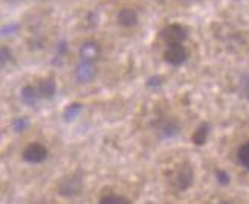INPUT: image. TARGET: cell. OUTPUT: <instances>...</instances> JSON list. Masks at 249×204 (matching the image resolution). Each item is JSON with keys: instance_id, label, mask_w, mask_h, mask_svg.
Returning a JSON list of instances; mask_svg holds the SVG:
<instances>
[{"instance_id": "cell-20", "label": "cell", "mask_w": 249, "mask_h": 204, "mask_svg": "<svg viewBox=\"0 0 249 204\" xmlns=\"http://www.w3.org/2000/svg\"><path fill=\"white\" fill-rule=\"evenodd\" d=\"M215 177H217V180H219V183H222V185H228L230 183V175L225 173V171H222V169H219V171H215Z\"/></svg>"}, {"instance_id": "cell-18", "label": "cell", "mask_w": 249, "mask_h": 204, "mask_svg": "<svg viewBox=\"0 0 249 204\" xmlns=\"http://www.w3.org/2000/svg\"><path fill=\"white\" fill-rule=\"evenodd\" d=\"M20 29V25L18 23H8V25H3L2 26V35L3 37H8V35H14L17 34V31Z\"/></svg>"}, {"instance_id": "cell-2", "label": "cell", "mask_w": 249, "mask_h": 204, "mask_svg": "<svg viewBox=\"0 0 249 204\" xmlns=\"http://www.w3.org/2000/svg\"><path fill=\"white\" fill-rule=\"evenodd\" d=\"M188 37L187 28H183L179 23H171L167 25L164 29L160 31V38L165 41V45H183V41Z\"/></svg>"}, {"instance_id": "cell-3", "label": "cell", "mask_w": 249, "mask_h": 204, "mask_svg": "<svg viewBox=\"0 0 249 204\" xmlns=\"http://www.w3.org/2000/svg\"><path fill=\"white\" fill-rule=\"evenodd\" d=\"M164 58L171 66H182L188 60V50L183 45H170L164 52Z\"/></svg>"}, {"instance_id": "cell-6", "label": "cell", "mask_w": 249, "mask_h": 204, "mask_svg": "<svg viewBox=\"0 0 249 204\" xmlns=\"http://www.w3.org/2000/svg\"><path fill=\"white\" fill-rule=\"evenodd\" d=\"M100 52H101V47L98 43L93 40H88V41H84L80 47V58H81V61L93 63L96 58H98Z\"/></svg>"}, {"instance_id": "cell-15", "label": "cell", "mask_w": 249, "mask_h": 204, "mask_svg": "<svg viewBox=\"0 0 249 204\" xmlns=\"http://www.w3.org/2000/svg\"><path fill=\"white\" fill-rule=\"evenodd\" d=\"M239 162L249 171V141L243 143L239 149Z\"/></svg>"}, {"instance_id": "cell-5", "label": "cell", "mask_w": 249, "mask_h": 204, "mask_svg": "<svg viewBox=\"0 0 249 204\" xmlns=\"http://www.w3.org/2000/svg\"><path fill=\"white\" fill-rule=\"evenodd\" d=\"M46 157H48V148L38 142L28 145L23 151V158L29 163H41L45 162Z\"/></svg>"}, {"instance_id": "cell-12", "label": "cell", "mask_w": 249, "mask_h": 204, "mask_svg": "<svg viewBox=\"0 0 249 204\" xmlns=\"http://www.w3.org/2000/svg\"><path fill=\"white\" fill-rule=\"evenodd\" d=\"M208 134H210V125L208 124H202L197 130L194 131V134L191 136V141H193L194 145L202 146V145H205V142H207Z\"/></svg>"}, {"instance_id": "cell-4", "label": "cell", "mask_w": 249, "mask_h": 204, "mask_svg": "<svg viewBox=\"0 0 249 204\" xmlns=\"http://www.w3.org/2000/svg\"><path fill=\"white\" fill-rule=\"evenodd\" d=\"M81 188L83 181L78 175H68L58 183V194L63 197H75L80 194Z\"/></svg>"}, {"instance_id": "cell-7", "label": "cell", "mask_w": 249, "mask_h": 204, "mask_svg": "<svg viewBox=\"0 0 249 204\" xmlns=\"http://www.w3.org/2000/svg\"><path fill=\"white\" fill-rule=\"evenodd\" d=\"M75 78L78 82H90L95 78V67L90 61H80L75 69Z\"/></svg>"}, {"instance_id": "cell-17", "label": "cell", "mask_w": 249, "mask_h": 204, "mask_svg": "<svg viewBox=\"0 0 249 204\" xmlns=\"http://www.w3.org/2000/svg\"><path fill=\"white\" fill-rule=\"evenodd\" d=\"M100 204H128V203L125 198H123L120 195H107L100 201Z\"/></svg>"}, {"instance_id": "cell-1", "label": "cell", "mask_w": 249, "mask_h": 204, "mask_svg": "<svg viewBox=\"0 0 249 204\" xmlns=\"http://www.w3.org/2000/svg\"><path fill=\"white\" fill-rule=\"evenodd\" d=\"M193 180H194V171L188 162L176 166L171 171V174L168 175V181H170L171 188L178 192L187 190L193 185Z\"/></svg>"}, {"instance_id": "cell-9", "label": "cell", "mask_w": 249, "mask_h": 204, "mask_svg": "<svg viewBox=\"0 0 249 204\" xmlns=\"http://www.w3.org/2000/svg\"><path fill=\"white\" fill-rule=\"evenodd\" d=\"M20 98H21V102L23 104H26L29 107H36L40 102L41 94H40L38 89H36L34 85H26V87L21 89Z\"/></svg>"}, {"instance_id": "cell-8", "label": "cell", "mask_w": 249, "mask_h": 204, "mask_svg": "<svg viewBox=\"0 0 249 204\" xmlns=\"http://www.w3.org/2000/svg\"><path fill=\"white\" fill-rule=\"evenodd\" d=\"M118 23H120L121 26H124V28H133V26H136L138 25V20H139V17H138V13L135 9H132V8H123L120 13H118Z\"/></svg>"}, {"instance_id": "cell-13", "label": "cell", "mask_w": 249, "mask_h": 204, "mask_svg": "<svg viewBox=\"0 0 249 204\" xmlns=\"http://www.w3.org/2000/svg\"><path fill=\"white\" fill-rule=\"evenodd\" d=\"M81 110H83V105L80 102L69 104L66 109H64V111H63V119L66 121V122H72V121H75L80 116Z\"/></svg>"}, {"instance_id": "cell-14", "label": "cell", "mask_w": 249, "mask_h": 204, "mask_svg": "<svg viewBox=\"0 0 249 204\" xmlns=\"http://www.w3.org/2000/svg\"><path fill=\"white\" fill-rule=\"evenodd\" d=\"M239 93L242 98L249 101V70L242 75L240 82H239Z\"/></svg>"}, {"instance_id": "cell-22", "label": "cell", "mask_w": 249, "mask_h": 204, "mask_svg": "<svg viewBox=\"0 0 249 204\" xmlns=\"http://www.w3.org/2000/svg\"><path fill=\"white\" fill-rule=\"evenodd\" d=\"M68 50V46H66V41H61L60 45H58V47H57V55L58 57H61L64 52Z\"/></svg>"}, {"instance_id": "cell-11", "label": "cell", "mask_w": 249, "mask_h": 204, "mask_svg": "<svg viewBox=\"0 0 249 204\" xmlns=\"http://www.w3.org/2000/svg\"><path fill=\"white\" fill-rule=\"evenodd\" d=\"M38 92L41 94V98H46V99H51L53 94L57 92V84L53 81V78H46L43 79L40 87H38Z\"/></svg>"}, {"instance_id": "cell-23", "label": "cell", "mask_w": 249, "mask_h": 204, "mask_svg": "<svg viewBox=\"0 0 249 204\" xmlns=\"http://www.w3.org/2000/svg\"><path fill=\"white\" fill-rule=\"evenodd\" d=\"M219 204H230V203H219Z\"/></svg>"}, {"instance_id": "cell-21", "label": "cell", "mask_w": 249, "mask_h": 204, "mask_svg": "<svg viewBox=\"0 0 249 204\" xmlns=\"http://www.w3.org/2000/svg\"><path fill=\"white\" fill-rule=\"evenodd\" d=\"M148 87H158V85H160V78L159 77H153V78H150L148 82H147Z\"/></svg>"}, {"instance_id": "cell-19", "label": "cell", "mask_w": 249, "mask_h": 204, "mask_svg": "<svg viewBox=\"0 0 249 204\" xmlns=\"http://www.w3.org/2000/svg\"><path fill=\"white\" fill-rule=\"evenodd\" d=\"M11 60V50L6 46H2V50H0V63H2V67L6 66V63Z\"/></svg>"}, {"instance_id": "cell-16", "label": "cell", "mask_w": 249, "mask_h": 204, "mask_svg": "<svg viewBox=\"0 0 249 204\" xmlns=\"http://www.w3.org/2000/svg\"><path fill=\"white\" fill-rule=\"evenodd\" d=\"M28 126H29V119H28L26 116L17 117V119H14V122H13V130L16 133H23V131H26Z\"/></svg>"}, {"instance_id": "cell-10", "label": "cell", "mask_w": 249, "mask_h": 204, "mask_svg": "<svg viewBox=\"0 0 249 204\" xmlns=\"http://www.w3.org/2000/svg\"><path fill=\"white\" fill-rule=\"evenodd\" d=\"M178 133H179V125L171 119L164 121L158 126V134L164 139H171V137L178 136Z\"/></svg>"}]
</instances>
